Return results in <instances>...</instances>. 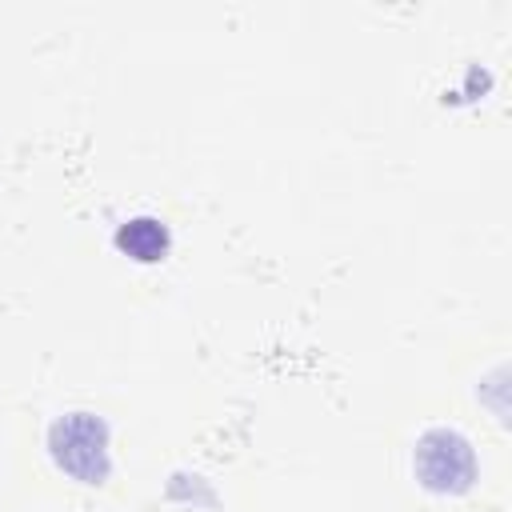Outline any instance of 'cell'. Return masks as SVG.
<instances>
[{"instance_id":"3","label":"cell","mask_w":512,"mask_h":512,"mask_svg":"<svg viewBox=\"0 0 512 512\" xmlns=\"http://www.w3.org/2000/svg\"><path fill=\"white\" fill-rule=\"evenodd\" d=\"M116 244L136 260H160L168 252V228L152 216H136L116 232Z\"/></svg>"},{"instance_id":"2","label":"cell","mask_w":512,"mask_h":512,"mask_svg":"<svg viewBox=\"0 0 512 512\" xmlns=\"http://www.w3.org/2000/svg\"><path fill=\"white\" fill-rule=\"evenodd\" d=\"M52 456L64 472L96 484L108 472V456H104V424L76 412L68 420H60L52 428Z\"/></svg>"},{"instance_id":"1","label":"cell","mask_w":512,"mask_h":512,"mask_svg":"<svg viewBox=\"0 0 512 512\" xmlns=\"http://www.w3.org/2000/svg\"><path fill=\"white\" fill-rule=\"evenodd\" d=\"M416 472H420L424 488H432V492H464L476 476V456L464 436L436 428L416 448Z\"/></svg>"}]
</instances>
